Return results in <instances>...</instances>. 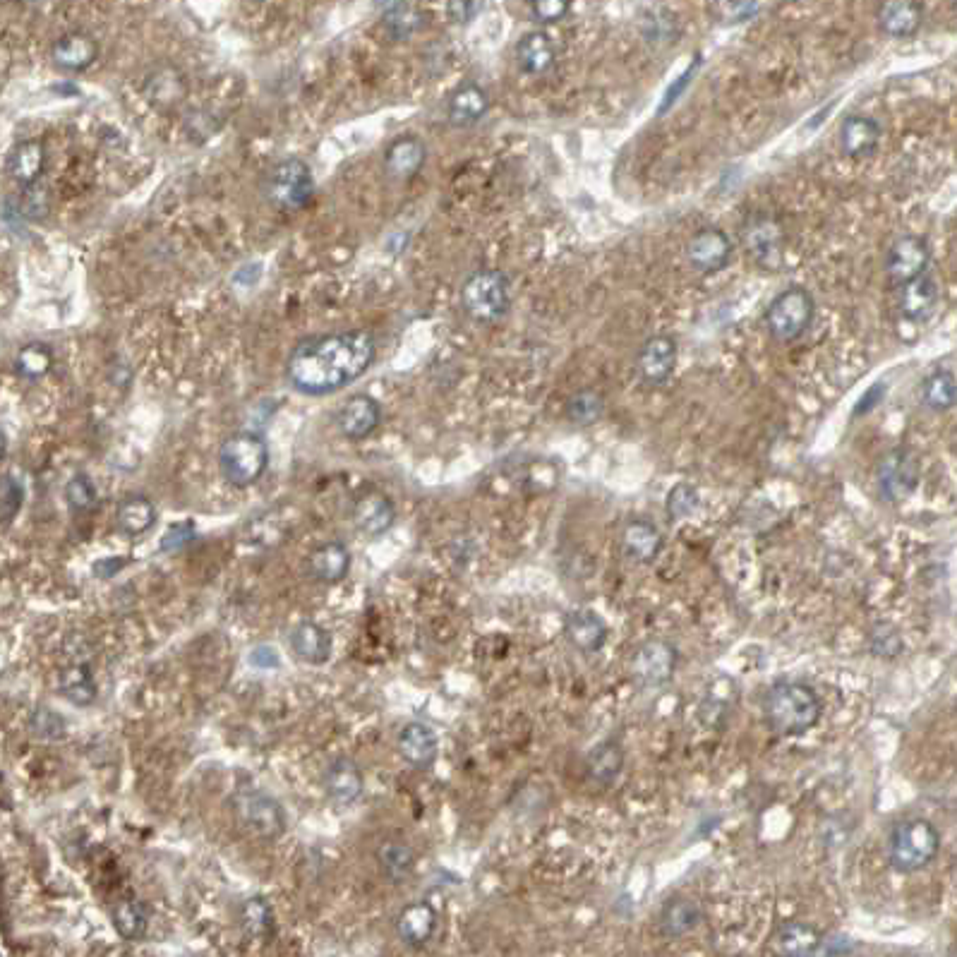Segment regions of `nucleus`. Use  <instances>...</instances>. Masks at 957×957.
<instances>
[{"mask_svg": "<svg viewBox=\"0 0 957 957\" xmlns=\"http://www.w3.org/2000/svg\"><path fill=\"white\" fill-rule=\"evenodd\" d=\"M375 353V339L367 331L315 336L293 348L286 365L288 382L305 396L334 394L363 377L375 363Z\"/></svg>", "mask_w": 957, "mask_h": 957, "instance_id": "obj_1", "label": "nucleus"}, {"mask_svg": "<svg viewBox=\"0 0 957 957\" xmlns=\"http://www.w3.org/2000/svg\"><path fill=\"white\" fill-rule=\"evenodd\" d=\"M763 713L770 730L782 737H799L814 730L823 715L821 698L811 686L799 682H780L766 694Z\"/></svg>", "mask_w": 957, "mask_h": 957, "instance_id": "obj_2", "label": "nucleus"}, {"mask_svg": "<svg viewBox=\"0 0 957 957\" xmlns=\"http://www.w3.org/2000/svg\"><path fill=\"white\" fill-rule=\"evenodd\" d=\"M461 305L466 315L478 324H495L507 317L511 293L507 274L499 269H478L461 288Z\"/></svg>", "mask_w": 957, "mask_h": 957, "instance_id": "obj_3", "label": "nucleus"}, {"mask_svg": "<svg viewBox=\"0 0 957 957\" xmlns=\"http://www.w3.org/2000/svg\"><path fill=\"white\" fill-rule=\"evenodd\" d=\"M938 850H941V838L938 830L931 826L924 818H912V821H902L893 828L888 842L890 864L902 874H914L922 871L936 859Z\"/></svg>", "mask_w": 957, "mask_h": 957, "instance_id": "obj_4", "label": "nucleus"}, {"mask_svg": "<svg viewBox=\"0 0 957 957\" xmlns=\"http://www.w3.org/2000/svg\"><path fill=\"white\" fill-rule=\"evenodd\" d=\"M269 449L267 442L255 432H236L219 449V468L226 483L233 487L255 485L267 471Z\"/></svg>", "mask_w": 957, "mask_h": 957, "instance_id": "obj_5", "label": "nucleus"}, {"mask_svg": "<svg viewBox=\"0 0 957 957\" xmlns=\"http://www.w3.org/2000/svg\"><path fill=\"white\" fill-rule=\"evenodd\" d=\"M814 296L804 286H790L770 300L766 310V329L775 341L792 343L809 331L814 322Z\"/></svg>", "mask_w": 957, "mask_h": 957, "instance_id": "obj_6", "label": "nucleus"}, {"mask_svg": "<svg viewBox=\"0 0 957 957\" xmlns=\"http://www.w3.org/2000/svg\"><path fill=\"white\" fill-rule=\"evenodd\" d=\"M742 245L756 267L766 269V272H780L785 267L787 238L778 216L770 212H754L746 216L742 224Z\"/></svg>", "mask_w": 957, "mask_h": 957, "instance_id": "obj_7", "label": "nucleus"}, {"mask_svg": "<svg viewBox=\"0 0 957 957\" xmlns=\"http://www.w3.org/2000/svg\"><path fill=\"white\" fill-rule=\"evenodd\" d=\"M238 826L262 840H276L284 835L286 816L276 799L260 790H238L231 799Z\"/></svg>", "mask_w": 957, "mask_h": 957, "instance_id": "obj_8", "label": "nucleus"}, {"mask_svg": "<svg viewBox=\"0 0 957 957\" xmlns=\"http://www.w3.org/2000/svg\"><path fill=\"white\" fill-rule=\"evenodd\" d=\"M267 195L276 207L300 209L315 195V178L310 166L300 159H286L272 168L267 178Z\"/></svg>", "mask_w": 957, "mask_h": 957, "instance_id": "obj_9", "label": "nucleus"}, {"mask_svg": "<svg viewBox=\"0 0 957 957\" xmlns=\"http://www.w3.org/2000/svg\"><path fill=\"white\" fill-rule=\"evenodd\" d=\"M919 483V463L907 449H893L878 461L876 485L886 502H902Z\"/></svg>", "mask_w": 957, "mask_h": 957, "instance_id": "obj_10", "label": "nucleus"}, {"mask_svg": "<svg viewBox=\"0 0 957 957\" xmlns=\"http://www.w3.org/2000/svg\"><path fill=\"white\" fill-rule=\"evenodd\" d=\"M732 240L718 226L698 228L686 245V260L701 274H718L730 264Z\"/></svg>", "mask_w": 957, "mask_h": 957, "instance_id": "obj_11", "label": "nucleus"}, {"mask_svg": "<svg viewBox=\"0 0 957 957\" xmlns=\"http://www.w3.org/2000/svg\"><path fill=\"white\" fill-rule=\"evenodd\" d=\"M674 365H677V341L667 334L650 336L636 358L638 377L648 387H662L672 377Z\"/></svg>", "mask_w": 957, "mask_h": 957, "instance_id": "obj_12", "label": "nucleus"}, {"mask_svg": "<svg viewBox=\"0 0 957 957\" xmlns=\"http://www.w3.org/2000/svg\"><path fill=\"white\" fill-rule=\"evenodd\" d=\"M926 267H929V248L922 238L902 236L890 245L886 255V274L893 286H902L926 274Z\"/></svg>", "mask_w": 957, "mask_h": 957, "instance_id": "obj_13", "label": "nucleus"}, {"mask_svg": "<svg viewBox=\"0 0 957 957\" xmlns=\"http://www.w3.org/2000/svg\"><path fill=\"white\" fill-rule=\"evenodd\" d=\"M674 667H677V653L670 643L665 641H648L638 648L634 658V679L636 684L646 686H662L670 682Z\"/></svg>", "mask_w": 957, "mask_h": 957, "instance_id": "obj_14", "label": "nucleus"}, {"mask_svg": "<svg viewBox=\"0 0 957 957\" xmlns=\"http://www.w3.org/2000/svg\"><path fill=\"white\" fill-rule=\"evenodd\" d=\"M838 140L842 154L850 156L854 161L866 159V156H871L878 149V142H881V125L871 116H864V113H852V116L842 120Z\"/></svg>", "mask_w": 957, "mask_h": 957, "instance_id": "obj_15", "label": "nucleus"}, {"mask_svg": "<svg viewBox=\"0 0 957 957\" xmlns=\"http://www.w3.org/2000/svg\"><path fill=\"white\" fill-rule=\"evenodd\" d=\"M876 17L883 34L893 39H907L922 27L924 8L919 0H881Z\"/></svg>", "mask_w": 957, "mask_h": 957, "instance_id": "obj_16", "label": "nucleus"}, {"mask_svg": "<svg viewBox=\"0 0 957 957\" xmlns=\"http://www.w3.org/2000/svg\"><path fill=\"white\" fill-rule=\"evenodd\" d=\"M379 420H382V408L379 403L367 394H358L351 396L343 408L339 411V430L343 432V437L358 439L370 437L372 432L379 427Z\"/></svg>", "mask_w": 957, "mask_h": 957, "instance_id": "obj_17", "label": "nucleus"}, {"mask_svg": "<svg viewBox=\"0 0 957 957\" xmlns=\"http://www.w3.org/2000/svg\"><path fill=\"white\" fill-rule=\"evenodd\" d=\"M396 509L391 499L382 492H370V495L360 497L353 509V523L360 533L367 538H379L394 526Z\"/></svg>", "mask_w": 957, "mask_h": 957, "instance_id": "obj_18", "label": "nucleus"}, {"mask_svg": "<svg viewBox=\"0 0 957 957\" xmlns=\"http://www.w3.org/2000/svg\"><path fill=\"white\" fill-rule=\"evenodd\" d=\"M363 773L351 758H336L324 773V787L336 806H351L363 794Z\"/></svg>", "mask_w": 957, "mask_h": 957, "instance_id": "obj_19", "label": "nucleus"}, {"mask_svg": "<svg viewBox=\"0 0 957 957\" xmlns=\"http://www.w3.org/2000/svg\"><path fill=\"white\" fill-rule=\"evenodd\" d=\"M490 108L485 89L475 82H466L454 89L447 101V118L454 128H471Z\"/></svg>", "mask_w": 957, "mask_h": 957, "instance_id": "obj_20", "label": "nucleus"}, {"mask_svg": "<svg viewBox=\"0 0 957 957\" xmlns=\"http://www.w3.org/2000/svg\"><path fill=\"white\" fill-rule=\"evenodd\" d=\"M900 312L910 322H924L934 315L938 305V286L929 274L917 276V279L907 281L900 286Z\"/></svg>", "mask_w": 957, "mask_h": 957, "instance_id": "obj_21", "label": "nucleus"}, {"mask_svg": "<svg viewBox=\"0 0 957 957\" xmlns=\"http://www.w3.org/2000/svg\"><path fill=\"white\" fill-rule=\"evenodd\" d=\"M564 634L574 648L583 650V653H598L607 641V624L595 612L579 610L564 619Z\"/></svg>", "mask_w": 957, "mask_h": 957, "instance_id": "obj_22", "label": "nucleus"}, {"mask_svg": "<svg viewBox=\"0 0 957 957\" xmlns=\"http://www.w3.org/2000/svg\"><path fill=\"white\" fill-rule=\"evenodd\" d=\"M437 734L425 725V722H411L399 734V751L408 763L415 768L425 770L435 763L437 758Z\"/></svg>", "mask_w": 957, "mask_h": 957, "instance_id": "obj_23", "label": "nucleus"}, {"mask_svg": "<svg viewBox=\"0 0 957 957\" xmlns=\"http://www.w3.org/2000/svg\"><path fill=\"white\" fill-rule=\"evenodd\" d=\"M425 164V144L418 137H401L391 142L387 154H384V171L394 180H408L420 171Z\"/></svg>", "mask_w": 957, "mask_h": 957, "instance_id": "obj_24", "label": "nucleus"}, {"mask_svg": "<svg viewBox=\"0 0 957 957\" xmlns=\"http://www.w3.org/2000/svg\"><path fill=\"white\" fill-rule=\"evenodd\" d=\"M51 58H53V63H56V68H60V70L82 72L94 63L96 44H94L92 36H87L82 32H70V34L60 36L56 44H53Z\"/></svg>", "mask_w": 957, "mask_h": 957, "instance_id": "obj_25", "label": "nucleus"}, {"mask_svg": "<svg viewBox=\"0 0 957 957\" xmlns=\"http://www.w3.org/2000/svg\"><path fill=\"white\" fill-rule=\"evenodd\" d=\"M46 168V149L39 140H24L15 144L8 156V173L15 183L32 188L36 180L41 178Z\"/></svg>", "mask_w": 957, "mask_h": 957, "instance_id": "obj_26", "label": "nucleus"}, {"mask_svg": "<svg viewBox=\"0 0 957 957\" xmlns=\"http://www.w3.org/2000/svg\"><path fill=\"white\" fill-rule=\"evenodd\" d=\"M331 648H334L331 634L319 624L303 622L293 629L291 650L298 660L308 662V665H324L331 658Z\"/></svg>", "mask_w": 957, "mask_h": 957, "instance_id": "obj_27", "label": "nucleus"}, {"mask_svg": "<svg viewBox=\"0 0 957 957\" xmlns=\"http://www.w3.org/2000/svg\"><path fill=\"white\" fill-rule=\"evenodd\" d=\"M555 44L545 32H531L521 36L516 44V63L526 75H545L555 65Z\"/></svg>", "mask_w": 957, "mask_h": 957, "instance_id": "obj_28", "label": "nucleus"}, {"mask_svg": "<svg viewBox=\"0 0 957 957\" xmlns=\"http://www.w3.org/2000/svg\"><path fill=\"white\" fill-rule=\"evenodd\" d=\"M821 941L823 938L814 926L802 924V922L780 924L773 934V948L775 953L780 955H794V957L818 955V950H821Z\"/></svg>", "mask_w": 957, "mask_h": 957, "instance_id": "obj_29", "label": "nucleus"}, {"mask_svg": "<svg viewBox=\"0 0 957 957\" xmlns=\"http://www.w3.org/2000/svg\"><path fill=\"white\" fill-rule=\"evenodd\" d=\"M703 912L696 900L691 898H674L662 907L660 912V931L667 938H682L701 924Z\"/></svg>", "mask_w": 957, "mask_h": 957, "instance_id": "obj_30", "label": "nucleus"}, {"mask_svg": "<svg viewBox=\"0 0 957 957\" xmlns=\"http://www.w3.org/2000/svg\"><path fill=\"white\" fill-rule=\"evenodd\" d=\"M622 545H624V552H627V557L634 559V562L648 564L660 555L662 538L658 528L650 526L648 521H631L629 526L624 528Z\"/></svg>", "mask_w": 957, "mask_h": 957, "instance_id": "obj_31", "label": "nucleus"}, {"mask_svg": "<svg viewBox=\"0 0 957 957\" xmlns=\"http://www.w3.org/2000/svg\"><path fill=\"white\" fill-rule=\"evenodd\" d=\"M351 569V552L341 543H327L310 555L312 576L324 583H336Z\"/></svg>", "mask_w": 957, "mask_h": 957, "instance_id": "obj_32", "label": "nucleus"}, {"mask_svg": "<svg viewBox=\"0 0 957 957\" xmlns=\"http://www.w3.org/2000/svg\"><path fill=\"white\" fill-rule=\"evenodd\" d=\"M435 910L427 902H413L399 914V936L408 946H423L435 934Z\"/></svg>", "mask_w": 957, "mask_h": 957, "instance_id": "obj_33", "label": "nucleus"}, {"mask_svg": "<svg viewBox=\"0 0 957 957\" xmlns=\"http://www.w3.org/2000/svg\"><path fill=\"white\" fill-rule=\"evenodd\" d=\"M154 521H156V509H154V504L149 502L147 497H142V495L125 497L123 502L118 504V509H116V526H118V531L125 533V535H130V538H135V535L147 533L149 528L154 526Z\"/></svg>", "mask_w": 957, "mask_h": 957, "instance_id": "obj_34", "label": "nucleus"}, {"mask_svg": "<svg viewBox=\"0 0 957 957\" xmlns=\"http://www.w3.org/2000/svg\"><path fill=\"white\" fill-rule=\"evenodd\" d=\"M624 766V751L617 742H603L591 751L586 763L588 780L593 785H612L619 778Z\"/></svg>", "mask_w": 957, "mask_h": 957, "instance_id": "obj_35", "label": "nucleus"}, {"mask_svg": "<svg viewBox=\"0 0 957 957\" xmlns=\"http://www.w3.org/2000/svg\"><path fill=\"white\" fill-rule=\"evenodd\" d=\"M922 403L931 411H948L957 403V379L950 370H936L924 379Z\"/></svg>", "mask_w": 957, "mask_h": 957, "instance_id": "obj_36", "label": "nucleus"}, {"mask_svg": "<svg viewBox=\"0 0 957 957\" xmlns=\"http://www.w3.org/2000/svg\"><path fill=\"white\" fill-rule=\"evenodd\" d=\"M53 365V351L51 346L44 341H32L24 343V346L17 351L15 358V372L22 379H29V382H36L51 370Z\"/></svg>", "mask_w": 957, "mask_h": 957, "instance_id": "obj_37", "label": "nucleus"}, {"mask_svg": "<svg viewBox=\"0 0 957 957\" xmlns=\"http://www.w3.org/2000/svg\"><path fill=\"white\" fill-rule=\"evenodd\" d=\"M60 694L75 706H89L96 698V684L87 665H70L60 672Z\"/></svg>", "mask_w": 957, "mask_h": 957, "instance_id": "obj_38", "label": "nucleus"}, {"mask_svg": "<svg viewBox=\"0 0 957 957\" xmlns=\"http://www.w3.org/2000/svg\"><path fill=\"white\" fill-rule=\"evenodd\" d=\"M605 413V396L598 389H579L569 396L567 401V418L576 425H593L603 418Z\"/></svg>", "mask_w": 957, "mask_h": 957, "instance_id": "obj_39", "label": "nucleus"}, {"mask_svg": "<svg viewBox=\"0 0 957 957\" xmlns=\"http://www.w3.org/2000/svg\"><path fill=\"white\" fill-rule=\"evenodd\" d=\"M243 922L245 934H250L257 941H264V938H272L274 934V914L269 902L264 898H250L243 905Z\"/></svg>", "mask_w": 957, "mask_h": 957, "instance_id": "obj_40", "label": "nucleus"}, {"mask_svg": "<svg viewBox=\"0 0 957 957\" xmlns=\"http://www.w3.org/2000/svg\"><path fill=\"white\" fill-rule=\"evenodd\" d=\"M113 926L123 938L128 941H137L147 931V917H144L142 907L132 900H120L113 907Z\"/></svg>", "mask_w": 957, "mask_h": 957, "instance_id": "obj_41", "label": "nucleus"}, {"mask_svg": "<svg viewBox=\"0 0 957 957\" xmlns=\"http://www.w3.org/2000/svg\"><path fill=\"white\" fill-rule=\"evenodd\" d=\"M379 862H382L384 874H387L394 883L406 881L408 874L413 871V852L406 845L399 842H389L379 850Z\"/></svg>", "mask_w": 957, "mask_h": 957, "instance_id": "obj_42", "label": "nucleus"}, {"mask_svg": "<svg viewBox=\"0 0 957 957\" xmlns=\"http://www.w3.org/2000/svg\"><path fill=\"white\" fill-rule=\"evenodd\" d=\"M24 504V487L15 475H3V487H0V511H3V528L17 519Z\"/></svg>", "mask_w": 957, "mask_h": 957, "instance_id": "obj_43", "label": "nucleus"}, {"mask_svg": "<svg viewBox=\"0 0 957 957\" xmlns=\"http://www.w3.org/2000/svg\"><path fill=\"white\" fill-rule=\"evenodd\" d=\"M29 730L39 739H63L65 737V720L51 708H36L29 715Z\"/></svg>", "mask_w": 957, "mask_h": 957, "instance_id": "obj_44", "label": "nucleus"}, {"mask_svg": "<svg viewBox=\"0 0 957 957\" xmlns=\"http://www.w3.org/2000/svg\"><path fill=\"white\" fill-rule=\"evenodd\" d=\"M65 499H68L70 507L77 511L92 509L96 504V487L92 480H89V475L84 473L72 475L68 485H65Z\"/></svg>", "mask_w": 957, "mask_h": 957, "instance_id": "obj_45", "label": "nucleus"}, {"mask_svg": "<svg viewBox=\"0 0 957 957\" xmlns=\"http://www.w3.org/2000/svg\"><path fill=\"white\" fill-rule=\"evenodd\" d=\"M698 509V492L696 487L679 483L674 485L667 495V514L670 519H686Z\"/></svg>", "mask_w": 957, "mask_h": 957, "instance_id": "obj_46", "label": "nucleus"}, {"mask_svg": "<svg viewBox=\"0 0 957 957\" xmlns=\"http://www.w3.org/2000/svg\"><path fill=\"white\" fill-rule=\"evenodd\" d=\"M384 22H387L389 32L394 34L396 39H403V36H411L415 29H418L420 17H418V12L411 8V5L396 3L394 8L387 10V15H384Z\"/></svg>", "mask_w": 957, "mask_h": 957, "instance_id": "obj_47", "label": "nucleus"}, {"mask_svg": "<svg viewBox=\"0 0 957 957\" xmlns=\"http://www.w3.org/2000/svg\"><path fill=\"white\" fill-rule=\"evenodd\" d=\"M192 540H195V523L192 521H178L171 523L166 528L164 538H161V552L166 555H176V552H183Z\"/></svg>", "mask_w": 957, "mask_h": 957, "instance_id": "obj_48", "label": "nucleus"}, {"mask_svg": "<svg viewBox=\"0 0 957 957\" xmlns=\"http://www.w3.org/2000/svg\"><path fill=\"white\" fill-rule=\"evenodd\" d=\"M535 20L543 24H555L567 17L571 10V0H531Z\"/></svg>", "mask_w": 957, "mask_h": 957, "instance_id": "obj_49", "label": "nucleus"}, {"mask_svg": "<svg viewBox=\"0 0 957 957\" xmlns=\"http://www.w3.org/2000/svg\"><path fill=\"white\" fill-rule=\"evenodd\" d=\"M483 8V0H449V17L456 24H468Z\"/></svg>", "mask_w": 957, "mask_h": 957, "instance_id": "obj_50", "label": "nucleus"}, {"mask_svg": "<svg viewBox=\"0 0 957 957\" xmlns=\"http://www.w3.org/2000/svg\"><path fill=\"white\" fill-rule=\"evenodd\" d=\"M715 3H718L720 15H725V20L730 22L746 20L749 15H754V3L751 0H715Z\"/></svg>", "mask_w": 957, "mask_h": 957, "instance_id": "obj_51", "label": "nucleus"}, {"mask_svg": "<svg viewBox=\"0 0 957 957\" xmlns=\"http://www.w3.org/2000/svg\"><path fill=\"white\" fill-rule=\"evenodd\" d=\"M250 665L257 667V670H276L281 665L279 653H276L274 646H257L250 653Z\"/></svg>", "mask_w": 957, "mask_h": 957, "instance_id": "obj_52", "label": "nucleus"}, {"mask_svg": "<svg viewBox=\"0 0 957 957\" xmlns=\"http://www.w3.org/2000/svg\"><path fill=\"white\" fill-rule=\"evenodd\" d=\"M128 567V559H123V557H104V559H99V562H94V574L99 576V579H111V576H116L120 569H125Z\"/></svg>", "mask_w": 957, "mask_h": 957, "instance_id": "obj_53", "label": "nucleus"}, {"mask_svg": "<svg viewBox=\"0 0 957 957\" xmlns=\"http://www.w3.org/2000/svg\"><path fill=\"white\" fill-rule=\"evenodd\" d=\"M694 72H696V65L691 63V65H689V70H686L684 75L679 77V82H677V84H672V87H670V92H667V96H665V101H662V113H665L667 108H670L672 101H677V96L684 92V87H686V84H689L691 77H694Z\"/></svg>", "mask_w": 957, "mask_h": 957, "instance_id": "obj_54", "label": "nucleus"}, {"mask_svg": "<svg viewBox=\"0 0 957 957\" xmlns=\"http://www.w3.org/2000/svg\"><path fill=\"white\" fill-rule=\"evenodd\" d=\"M818 953L821 955H838V953H852V943H850V938H826V941H821V950H818Z\"/></svg>", "mask_w": 957, "mask_h": 957, "instance_id": "obj_55", "label": "nucleus"}, {"mask_svg": "<svg viewBox=\"0 0 957 957\" xmlns=\"http://www.w3.org/2000/svg\"><path fill=\"white\" fill-rule=\"evenodd\" d=\"M883 391H886V389H883V384H876V387H871L869 391H866V394H864V399L859 401V406H857V408H854V415H862L864 411L869 413L871 408H874L876 403L881 401V394H883Z\"/></svg>", "mask_w": 957, "mask_h": 957, "instance_id": "obj_56", "label": "nucleus"}, {"mask_svg": "<svg viewBox=\"0 0 957 957\" xmlns=\"http://www.w3.org/2000/svg\"><path fill=\"white\" fill-rule=\"evenodd\" d=\"M953 3H955V10H957V0H953Z\"/></svg>", "mask_w": 957, "mask_h": 957, "instance_id": "obj_57", "label": "nucleus"}]
</instances>
